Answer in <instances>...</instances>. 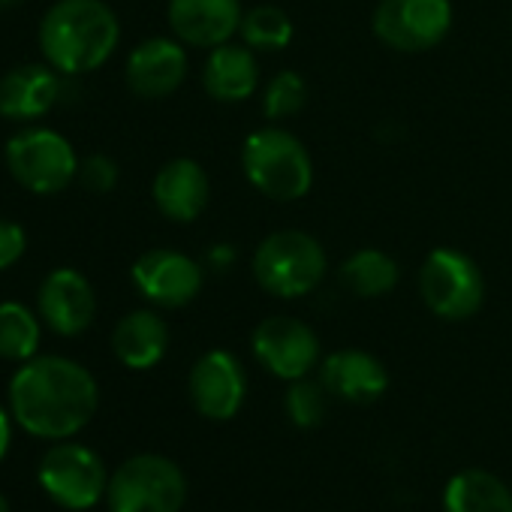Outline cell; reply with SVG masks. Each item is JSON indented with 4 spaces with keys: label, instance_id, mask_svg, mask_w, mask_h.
<instances>
[{
    "label": "cell",
    "instance_id": "6da1fadb",
    "mask_svg": "<svg viewBox=\"0 0 512 512\" xmlns=\"http://www.w3.org/2000/svg\"><path fill=\"white\" fill-rule=\"evenodd\" d=\"M100 389L94 374L64 356H34L22 362L10 383V413L16 425L40 440H70L97 413Z\"/></svg>",
    "mask_w": 512,
    "mask_h": 512
},
{
    "label": "cell",
    "instance_id": "7a4b0ae2",
    "mask_svg": "<svg viewBox=\"0 0 512 512\" xmlns=\"http://www.w3.org/2000/svg\"><path fill=\"white\" fill-rule=\"evenodd\" d=\"M121 28L103 0H58L40 28V46L58 73H91L118 49Z\"/></svg>",
    "mask_w": 512,
    "mask_h": 512
},
{
    "label": "cell",
    "instance_id": "3957f363",
    "mask_svg": "<svg viewBox=\"0 0 512 512\" xmlns=\"http://www.w3.org/2000/svg\"><path fill=\"white\" fill-rule=\"evenodd\" d=\"M241 169L253 190L275 202H299L314 187V160L305 142L278 124L253 130L241 145Z\"/></svg>",
    "mask_w": 512,
    "mask_h": 512
},
{
    "label": "cell",
    "instance_id": "277c9868",
    "mask_svg": "<svg viewBox=\"0 0 512 512\" xmlns=\"http://www.w3.org/2000/svg\"><path fill=\"white\" fill-rule=\"evenodd\" d=\"M250 272L263 293L293 302L311 296L323 284L329 256L317 235L305 229H278L256 244Z\"/></svg>",
    "mask_w": 512,
    "mask_h": 512
},
{
    "label": "cell",
    "instance_id": "5b68a950",
    "mask_svg": "<svg viewBox=\"0 0 512 512\" xmlns=\"http://www.w3.org/2000/svg\"><path fill=\"white\" fill-rule=\"evenodd\" d=\"M184 500V470L157 452H142L118 464L106 488L109 512H181Z\"/></svg>",
    "mask_w": 512,
    "mask_h": 512
},
{
    "label": "cell",
    "instance_id": "8992f818",
    "mask_svg": "<svg viewBox=\"0 0 512 512\" xmlns=\"http://www.w3.org/2000/svg\"><path fill=\"white\" fill-rule=\"evenodd\" d=\"M419 296L446 323H464L485 305L482 269L458 247H434L419 266Z\"/></svg>",
    "mask_w": 512,
    "mask_h": 512
},
{
    "label": "cell",
    "instance_id": "52a82bcc",
    "mask_svg": "<svg viewBox=\"0 0 512 512\" xmlns=\"http://www.w3.org/2000/svg\"><path fill=\"white\" fill-rule=\"evenodd\" d=\"M109 470L103 458L85 446V443H70L58 440L37 467L40 488L49 494L52 503L70 509V512H85L97 506L106 497L109 488Z\"/></svg>",
    "mask_w": 512,
    "mask_h": 512
},
{
    "label": "cell",
    "instance_id": "ba28073f",
    "mask_svg": "<svg viewBox=\"0 0 512 512\" xmlns=\"http://www.w3.org/2000/svg\"><path fill=\"white\" fill-rule=\"evenodd\" d=\"M452 22V0H380L371 16V31L392 52L422 55L449 37Z\"/></svg>",
    "mask_w": 512,
    "mask_h": 512
},
{
    "label": "cell",
    "instance_id": "9c48e42d",
    "mask_svg": "<svg viewBox=\"0 0 512 512\" xmlns=\"http://www.w3.org/2000/svg\"><path fill=\"white\" fill-rule=\"evenodd\" d=\"M7 166L22 187L40 196L61 193L79 175L73 145L55 130H25L13 136L7 142Z\"/></svg>",
    "mask_w": 512,
    "mask_h": 512
},
{
    "label": "cell",
    "instance_id": "30bf717a",
    "mask_svg": "<svg viewBox=\"0 0 512 512\" xmlns=\"http://www.w3.org/2000/svg\"><path fill=\"white\" fill-rule=\"evenodd\" d=\"M250 350L256 362L284 383L311 377L323 362L317 332L287 314L266 317L256 326L250 335Z\"/></svg>",
    "mask_w": 512,
    "mask_h": 512
},
{
    "label": "cell",
    "instance_id": "8fae6325",
    "mask_svg": "<svg viewBox=\"0 0 512 512\" xmlns=\"http://www.w3.org/2000/svg\"><path fill=\"white\" fill-rule=\"evenodd\" d=\"M190 404L211 422H229L238 416L247 398V374L235 353L208 350L196 359L187 380Z\"/></svg>",
    "mask_w": 512,
    "mask_h": 512
},
{
    "label": "cell",
    "instance_id": "7c38bea8",
    "mask_svg": "<svg viewBox=\"0 0 512 512\" xmlns=\"http://www.w3.org/2000/svg\"><path fill=\"white\" fill-rule=\"evenodd\" d=\"M130 278L142 299L157 308H184L202 290V266L193 256L169 247L145 250L133 263Z\"/></svg>",
    "mask_w": 512,
    "mask_h": 512
},
{
    "label": "cell",
    "instance_id": "4fadbf2b",
    "mask_svg": "<svg viewBox=\"0 0 512 512\" xmlns=\"http://www.w3.org/2000/svg\"><path fill=\"white\" fill-rule=\"evenodd\" d=\"M190 61L181 40L151 37L139 43L127 58V88L142 100H163L175 94L187 79Z\"/></svg>",
    "mask_w": 512,
    "mask_h": 512
},
{
    "label": "cell",
    "instance_id": "5bb4252c",
    "mask_svg": "<svg viewBox=\"0 0 512 512\" xmlns=\"http://www.w3.org/2000/svg\"><path fill=\"white\" fill-rule=\"evenodd\" d=\"M169 28L175 40L193 49H217L238 37L241 0H169Z\"/></svg>",
    "mask_w": 512,
    "mask_h": 512
},
{
    "label": "cell",
    "instance_id": "9a60e30c",
    "mask_svg": "<svg viewBox=\"0 0 512 512\" xmlns=\"http://www.w3.org/2000/svg\"><path fill=\"white\" fill-rule=\"evenodd\" d=\"M37 305H40V317L46 320V326L64 338L82 335L94 323V314H97L94 290L88 278L79 275L76 269L52 272L40 287Z\"/></svg>",
    "mask_w": 512,
    "mask_h": 512
},
{
    "label": "cell",
    "instance_id": "2e32d148",
    "mask_svg": "<svg viewBox=\"0 0 512 512\" xmlns=\"http://www.w3.org/2000/svg\"><path fill=\"white\" fill-rule=\"evenodd\" d=\"M320 383L332 398L347 404H374L389 389V371L374 353L347 347L320 362Z\"/></svg>",
    "mask_w": 512,
    "mask_h": 512
},
{
    "label": "cell",
    "instance_id": "e0dca14e",
    "mask_svg": "<svg viewBox=\"0 0 512 512\" xmlns=\"http://www.w3.org/2000/svg\"><path fill=\"white\" fill-rule=\"evenodd\" d=\"M151 196L163 217H169L175 223H193L208 205L211 181H208V172L202 169V163H196L190 157H175V160L163 163L160 172L154 175Z\"/></svg>",
    "mask_w": 512,
    "mask_h": 512
},
{
    "label": "cell",
    "instance_id": "ac0fdd59",
    "mask_svg": "<svg viewBox=\"0 0 512 512\" xmlns=\"http://www.w3.org/2000/svg\"><path fill=\"white\" fill-rule=\"evenodd\" d=\"M202 88L211 100L235 106L260 91V61L244 43H223L202 64Z\"/></svg>",
    "mask_w": 512,
    "mask_h": 512
},
{
    "label": "cell",
    "instance_id": "d6986e66",
    "mask_svg": "<svg viewBox=\"0 0 512 512\" xmlns=\"http://www.w3.org/2000/svg\"><path fill=\"white\" fill-rule=\"evenodd\" d=\"M58 94H61V82L55 70L40 64L16 67L0 79V115L16 121L40 118L55 106Z\"/></svg>",
    "mask_w": 512,
    "mask_h": 512
},
{
    "label": "cell",
    "instance_id": "ffe728a7",
    "mask_svg": "<svg viewBox=\"0 0 512 512\" xmlns=\"http://www.w3.org/2000/svg\"><path fill=\"white\" fill-rule=\"evenodd\" d=\"M166 350H169V326L154 311H133L112 332V353L130 371H148L160 365Z\"/></svg>",
    "mask_w": 512,
    "mask_h": 512
},
{
    "label": "cell",
    "instance_id": "44dd1931",
    "mask_svg": "<svg viewBox=\"0 0 512 512\" xmlns=\"http://www.w3.org/2000/svg\"><path fill=\"white\" fill-rule=\"evenodd\" d=\"M443 512H512V488L482 470H458L443 488Z\"/></svg>",
    "mask_w": 512,
    "mask_h": 512
},
{
    "label": "cell",
    "instance_id": "7402d4cb",
    "mask_svg": "<svg viewBox=\"0 0 512 512\" xmlns=\"http://www.w3.org/2000/svg\"><path fill=\"white\" fill-rule=\"evenodd\" d=\"M401 281L395 256L380 247H359L341 263V284L356 299H383Z\"/></svg>",
    "mask_w": 512,
    "mask_h": 512
},
{
    "label": "cell",
    "instance_id": "603a6c76",
    "mask_svg": "<svg viewBox=\"0 0 512 512\" xmlns=\"http://www.w3.org/2000/svg\"><path fill=\"white\" fill-rule=\"evenodd\" d=\"M238 37L253 52H284L296 37V25L284 7L256 4V7L244 10Z\"/></svg>",
    "mask_w": 512,
    "mask_h": 512
},
{
    "label": "cell",
    "instance_id": "cb8c5ba5",
    "mask_svg": "<svg viewBox=\"0 0 512 512\" xmlns=\"http://www.w3.org/2000/svg\"><path fill=\"white\" fill-rule=\"evenodd\" d=\"M40 350V320L19 302L0 305V359L28 362Z\"/></svg>",
    "mask_w": 512,
    "mask_h": 512
},
{
    "label": "cell",
    "instance_id": "d4e9b609",
    "mask_svg": "<svg viewBox=\"0 0 512 512\" xmlns=\"http://www.w3.org/2000/svg\"><path fill=\"white\" fill-rule=\"evenodd\" d=\"M308 103V82L296 70H281L269 79V85L260 94V109L269 121H287L296 118Z\"/></svg>",
    "mask_w": 512,
    "mask_h": 512
},
{
    "label": "cell",
    "instance_id": "484cf974",
    "mask_svg": "<svg viewBox=\"0 0 512 512\" xmlns=\"http://www.w3.org/2000/svg\"><path fill=\"white\" fill-rule=\"evenodd\" d=\"M326 407H329V392L320 380L302 377V380H293L287 386L284 413L296 428H302V431L317 428L326 419Z\"/></svg>",
    "mask_w": 512,
    "mask_h": 512
},
{
    "label": "cell",
    "instance_id": "4316f807",
    "mask_svg": "<svg viewBox=\"0 0 512 512\" xmlns=\"http://www.w3.org/2000/svg\"><path fill=\"white\" fill-rule=\"evenodd\" d=\"M76 178H79L82 187L91 190V193H109V190L118 184V166H115V160L106 157V154H91L88 160L79 163V175H76Z\"/></svg>",
    "mask_w": 512,
    "mask_h": 512
},
{
    "label": "cell",
    "instance_id": "83f0119b",
    "mask_svg": "<svg viewBox=\"0 0 512 512\" xmlns=\"http://www.w3.org/2000/svg\"><path fill=\"white\" fill-rule=\"evenodd\" d=\"M25 244H28V238L19 223L0 220V272L19 263V256L25 253Z\"/></svg>",
    "mask_w": 512,
    "mask_h": 512
},
{
    "label": "cell",
    "instance_id": "f1b7e54d",
    "mask_svg": "<svg viewBox=\"0 0 512 512\" xmlns=\"http://www.w3.org/2000/svg\"><path fill=\"white\" fill-rule=\"evenodd\" d=\"M208 263H211L214 269H229V266L235 263V250H232L229 244H214V247L208 250Z\"/></svg>",
    "mask_w": 512,
    "mask_h": 512
},
{
    "label": "cell",
    "instance_id": "f546056e",
    "mask_svg": "<svg viewBox=\"0 0 512 512\" xmlns=\"http://www.w3.org/2000/svg\"><path fill=\"white\" fill-rule=\"evenodd\" d=\"M10 443H13V413H7L4 407H0V461L7 458Z\"/></svg>",
    "mask_w": 512,
    "mask_h": 512
},
{
    "label": "cell",
    "instance_id": "4dcf8cb0",
    "mask_svg": "<svg viewBox=\"0 0 512 512\" xmlns=\"http://www.w3.org/2000/svg\"><path fill=\"white\" fill-rule=\"evenodd\" d=\"M22 4V0H0V13H7V10H16Z\"/></svg>",
    "mask_w": 512,
    "mask_h": 512
},
{
    "label": "cell",
    "instance_id": "1f68e13d",
    "mask_svg": "<svg viewBox=\"0 0 512 512\" xmlns=\"http://www.w3.org/2000/svg\"><path fill=\"white\" fill-rule=\"evenodd\" d=\"M0 512H13V509H10V500L4 497V491H0Z\"/></svg>",
    "mask_w": 512,
    "mask_h": 512
}]
</instances>
